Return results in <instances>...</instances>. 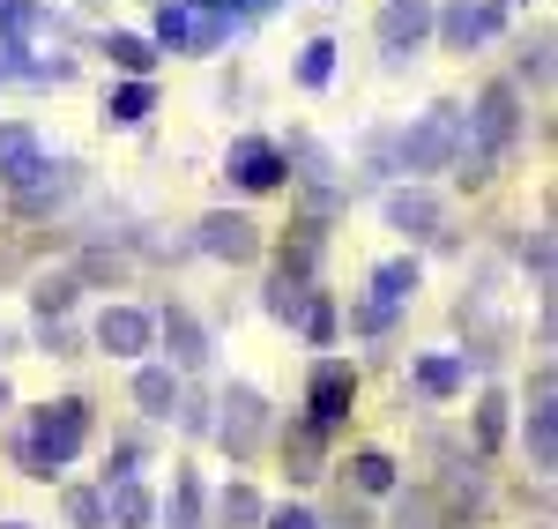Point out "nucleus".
Masks as SVG:
<instances>
[{
  "label": "nucleus",
  "instance_id": "obj_1",
  "mask_svg": "<svg viewBox=\"0 0 558 529\" xmlns=\"http://www.w3.org/2000/svg\"><path fill=\"white\" fill-rule=\"evenodd\" d=\"M83 441H89V402L83 396L45 402V410H38V433L23 441V470H31V478H52V470H68V462L83 455Z\"/></svg>",
  "mask_w": 558,
  "mask_h": 529
},
{
  "label": "nucleus",
  "instance_id": "obj_2",
  "mask_svg": "<svg viewBox=\"0 0 558 529\" xmlns=\"http://www.w3.org/2000/svg\"><path fill=\"white\" fill-rule=\"evenodd\" d=\"M462 142H470L476 157H507L514 149V134H521V97H514V83H484V97H476V112H462Z\"/></svg>",
  "mask_w": 558,
  "mask_h": 529
},
{
  "label": "nucleus",
  "instance_id": "obj_3",
  "mask_svg": "<svg viewBox=\"0 0 558 529\" xmlns=\"http://www.w3.org/2000/svg\"><path fill=\"white\" fill-rule=\"evenodd\" d=\"M216 410H223V418H216L209 433L223 441V455H231V462H246V455L268 441V396H260L254 381H231V388L216 396Z\"/></svg>",
  "mask_w": 558,
  "mask_h": 529
},
{
  "label": "nucleus",
  "instance_id": "obj_4",
  "mask_svg": "<svg viewBox=\"0 0 558 529\" xmlns=\"http://www.w3.org/2000/svg\"><path fill=\"white\" fill-rule=\"evenodd\" d=\"M462 105H432L417 128L402 134V172H447L462 157Z\"/></svg>",
  "mask_w": 558,
  "mask_h": 529
},
{
  "label": "nucleus",
  "instance_id": "obj_5",
  "mask_svg": "<svg viewBox=\"0 0 558 529\" xmlns=\"http://www.w3.org/2000/svg\"><path fill=\"white\" fill-rule=\"evenodd\" d=\"M194 254H209V262H254L260 254V224L239 217V209H209V217L194 224Z\"/></svg>",
  "mask_w": 558,
  "mask_h": 529
},
{
  "label": "nucleus",
  "instance_id": "obj_6",
  "mask_svg": "<svg viewBox=\"0 0 558 529\" xmlns=\"http://www.w3.org/2000/svg\"><path fill=\"white\" fill-rule=\"evenodd\" d=\"M350 402H357V373H350L343 358H320V365H313V388H305V410H313L305 425H313V433H336L350 418Z\"/></svg>",
  "mask_w": 558,
  "mask_h": 529
},
{
  "label": "nucleus",
  "instance_id": "obj_7",
  "mask_svg": "<svg viewBox=\"0 0 558 529\" xmlns=\"http://www.w3.org/2000/svg\"><path fill=\"white\" fill-rule=\"evenodd\" d=\"M499 23H507V0H454L447 15H432V31L454 45V52H470V45L499 38Z\"/></svg>",
  "mask_w": 558,
  "mask_h": 529
},
{
  "label": "nucleus",
  "instance_id": "obj_8",
  "mask_svg": "<svg viewBox=\"0 0 558 529\" xmlns=\"http://www.w3.org/2000/svg\"><path fill=\"white\" fill-rule=\"evenodd\" d=\"M223 172L239 179L246 194H268V187H283V149L260 142V134H246V142H231V165H223Z\"/></svg>",
  "mask_w": 558,
  "mask_h": 529
},
{
  "label": "nucleus",
  "instance_id": "obj_9",
  "mask_svg": "<svg viewBox=\"0 0 558 529\" xmlns=\"http://www.w3.org/2000/svg\"><path fill=\"white\" fill-rule=\"evenodd\" d=\"M157 344V321L142 306H105V321H97V351H112V358H142Z\"/></svg>",
  "mask_w": 558,
  "mask_h": 529
},
{
  "label": "nucleus",
  "instance_id": "obj_10",
  "mask_svg": "<svg viewBox=\"0 0 558 529\" xmlns=\"http://www.w3.org/2000/svg\"><path fill=\"white\" fill-rule=\"evenodd\" d=\"M425 38H432V0H387V8H380V45H387V60L417 52Z\"/></svg>",
  "mask_w": 558,
  "mask_h": 529
},
{
  "label": "nucleus",
  "instance_id": "obj_11",
  "mask_svg": "<svg viewBox=\"0 0 558 529\" xmlns=\"http://www.w3.org/2000/svg\"><path fill=\"white\" fill-rule=\"evenodd\" d=\"M45 172V149H38V134L31 128H0V187H31V179Z\"/></svg>",
  "mask_w": 558,
  "mask_h": 529
},
{
  "label": "nucleus",
  "instance_id": "obj_12",
  "mask_svg": "<svg viewBox=\"0 0 558 529\" xmlns=\"http://www.w3.org/2000/svg\"><path fill=\"white\" fill-rule=\"evenodd\" d=\"M157 336L172 344V365H179V373H202V365H209V336H202V321H194L186 306L165 313V321H157Z\"/></svg>",
  "mask_w": 558,
  "mask_h": 529
},
{
  "label": "nucleus",
  "instance_id": "obj_13",
  "mask_svg": "<svg viewBox=\"0 0 558 529\" xmlns=\"http://www.w3.org/2000/svg\"><path fill=\"white\" fill-rule=\"evenodd\" d=\"M283 172H299L320 202H336V157L313 142V134H291V149H283Z\"/></svg>",
  "mask_w": 558,
  "mask_h": 529
},
{
  "label": "nucleus",
  "instance_id": "obj_14",
  "mask_svg": "<svg viewBox=\"0 0 558 529\" xmlns=\"http://www.w3.org/2000/svg\"><path fill=\"white\" fill-rule=\"evenodd\" d=\"M387 224L410 231V239H439V202H432L425 187H395L387 194Z\"/></svg>",
  "mask_w": 558,
  "mask_h": 529
},
{
  "label": "nucleus",
  "instance_id": "obj_15",
  "mask_svg": "<svg viewBox=\"0 0 558 529\" xmlns=\"http://www.w3.org/2000/svg\"><path fill=\"white\" fill-rule=\"evenodd\" d=\"M97 500H105V515H112L120 529H149V522H157V500L134 485V478H105V492H97Z\"/></svg>",
  "mask_w": 558,
  "mask_h": 529
},
{
  "label": "nucleus",
  "instance_id": "obj_16",
  "mask_svg": "<svg viewBox=\"0 0 558 529\" xmlns=\"http://www.w3.org/2000/svg\"><path fill=\"white\" fill-rule=\"evenodd\" d=\"M165 529H209V492H202V478H194V470H179V478H172Z\"/></svg>",
  "mask_w": 558,
  "mask_h": 529
},
{
  "label": "nucleus",
  "instance_id": "obj_17",
  "mask_svg": "<svg viewBox=\"0 0 558 529\" xmlns=\"http://www.w3.org/2000/svg\"><path fill=\"white\" fill-rule=\"evenodd\" d=\"M417 284H425V268L410 262V254H402V262H380L373 268V306H410V299H417Z\"/></svg>",
  "mask_w": 558,
  "mask_h": 529
},
{
  "label": "nucleus",
  "instance_id": "obj_18",
  "mask_svg": "<svg viewBox=\"0 0 558 529\" xmlns=\"http://www.w3.org/2000/svg\"><path fill=\"white\" fill-rule=\"evenodd\" d=\"M134 402H142L149 418H172L179 410V373L172 365H142V373H134Z\"/></svg>",
  "mask_w": 558,
  "mask_h": 529
},
{
  "label": "nucleus",
  "instance_id": "obj_19",
  "mask_svg": "<svg viewBox=\"0 0 558 529\" xmlns=\"http://www.w3.org/2000/svg\"><path fill=\"white\" fill-rule=\"evenodd\" d=\"M395 529H462V522L439 507V492L417 485V492H402V500H395Z\"/></svg>",
  "mask_w": 558,
  "mask_h": 529
},
{
  "label": "nucleus",
  "instance_id": "obj_20",
  "mask_svg": "<svg viewBox=\"0 0 558 529\" xmlns=\"http://www.w3.org/2000/svg\"><path fill=\"white\" fill-rule=\"evenodd\" d=\"M149 105H157V89H149V83H120L112 97H105V120H112V128H142Z\"/></svg>",
  "mask_w": 558,
  "mask_h": 529
},
{
  "label": "nucleus",
  "instance_id": "obj_21",
  "mask_svg": "<svg viewBox=\"0 0 558 529\" xmlns=\"http://www.w3.org/2000/svg\"><path fill=\"white\" fill-rule=\"evenodd\" d=\"M194 31H202V15H194L186 0H165V15H157V45H165V52H194Z\"/></svg>",
  "mask_w": 558,
  "mask_h": 529
},
{
  "label": "nucleus",
  "instance_id": "obj_22",
  "mask_svg": "<svg viewBox=\"0 0 558 529\" xmlns=\"http://www.w3.org/2000/svg\"><path fill=\"white\" fill-rule=\"evenodd\" d=\"M439 507H447L454 522H462V515H476V507H484V470H476V462H462V470L447 478V492H439Z\"/></svg>",
  "mask_w": 558,
  "mask_h": 529
},
{
  "label": "nucleus",
  "instance_id": "obj_23",
  "mask_svg": "<svg viewBox=\"0 0 558 529\" xmlns=\"http://www.w3.org/2000/svg\"><path fill=\"white\" fill-rule=\"evenodd\" d=\"M45 23L38 0H0V52H23V38Z\"/></svg>",
  "mask_w": 558,
  "mask_h": 529
},
{
  "label": "nucleus",
  "instance_id": "obj_24",
  "mask_svg": "<svg viewBox=\"0 0 558 529\" xmlns=\"http://www.w3.org/2000/svg\"><path fill=\"white\" fill-rule=\"evenodd\" d=\"M260 515H268V507H260L254 485H231L216 500V529H260Z\"/></svg>",
  "mask_w": 558,
  "mask_h": 529
},
{
  "label": "nucleus",
  "instance_id": "obj_25",
  "mask_svg": "<svg viewBox=\"0 0 558 529\" xmlns=\"http://www.w3.org/2000/svg\"><path fill=\"white\" fill-rule=\"evenodd\" d=\"M462 381H470V358H454V351H439V358L417 365V388H425V396H454Z\"/></svg>",
  "mask_w": 558,
  "mask_h": 529
},
{
  "label": "nucleus",
  "instance_id": "obj_26",
  "mask_svg": "<svg viewBox=\"0 0 558 529\" xmlns=\"http://www.w3.org/2000/svg\"><path fill=\"white\" fill-rule=\"evenodd\" d=\"M105 52H112V68H128L134 83H142V75L157 68V45H149V38H134V31H112V38H105Z\"/></svg>",
  "mask_w": 558,
  "mask_h": 529
},
{
  "label": "nucleus",
  "instance_id": "obj_27",
  "mask_svg": "<svg viewBox=\"0 0 558 529\" xmlns=\"http://www.w3.org/2000/svg\"><path fill=\"white\" fill-rule=\"evenodd\" d=\"M521 441H529V462H536V470H551L558 462V418L551 410H529V433H521Z\"/></svg>",
  "mask_w": 558,
  "mask_h": 529
},
{
  "label": "nucleus",
  "instance_id": "obj_28",
  "mask_svg": "<svg viewBox=\"0 0 558 529\" xmlns=\"http://www.w3.org/2000/svg\"><path fill=\"white\" fill-rule=\"evenodd\" d=\"M507 441V396H499V388H492V396L476 402V447H484V455H492V447Z\"/></svg>",
  "mask_w": 558,
  "mask_h": 529
},
{
  "label": "nucleus",
  "instance_id": "obj_29",
  "mask_svg": "<svg viewBox=\"0 0 558 529\" xmlns=\"http://www.w3.org/2000/svg\"><path fill=\"white\" fill-rule=\"evenodd\" d=\"M305 299H313V291H305V276H276V284H268V313H276V321H299Z\"/></svg>",
  "mask_w": 558,
  "mask_h": 529
},
{
  "label": "nucleus",
  "instance_id": "obj_30",
  "mask_svg": "<svg viewBox=\"0 0 558 529\" xmlns=\"http://www.w3.org/2000/svg\"><path fill=\"white\" fill-rule=\"evenodd\" d=\"M350 478H357V492H395V462H387L380 447H365V455L350 462Z\"/></svg>",
  "mask_w": 558,
  "mask_h": 529
},
{
  "label": "nucleus",
  "instance_id": "obj_31",
  "mask_svg": "<svg viewBox=\"0 0 558 529\" xmlns=\"http://www.w3.org/2000/svg\"><path fill=\"white\" fill-rule=\"evenodd\" d=\"M328 75H336V45H328V38H313V45L299 52V83H305V89H320Z\"/></svg>",
  "mask_w": 558,
  "mask_h": 529
},
{
  "label": "nucleus",
  "instance_id": "obj_32",
  "mask_svg": "<svg viewBox=\"0 0 558 529\" xmlns=\"http://www.w3.org/2000/svg\"><path fill=\"white\" fill-rule=\"evenodd\" d=\"M31 299H38L45 321H60V313L75 306V276H38V291H31Z\"/></svg>",
  "mask_w": 558,
  "mask_h": 529
},
{
  "label": "nucleus",
  "instance_id": "obj_33",
  "mask_svg": "<svg viewBox=\"0 0 558 529\" xmlns=\"http://www.w3.org/2000/svg\"><path fill=\"white\" fill-rule=\"evenodd\" d=\"M283 455H291V478H320V433H313V425H299Z\"/></svg>",
  "mask_w": 558,
  "mask_h": 529
},
{
  "label": "nucleus",
  "instance_id": "obj_34",
  "mask_svg": "<svg viewBox=\"0 0 558 529\" xmlns=\"http://www.w3.org/2000/svg\"><path fill=\"white\" fill-rule=\"evenodd\" d=\"M299 328L313 336V344H328V336H336V306H328V299L313 291V299H305V313H299Z\"/></svg>",
  "mask_w": 558,
  "mask_h": 529
},
{
  "label": "nucleus",
  "instance_id": "obj_35",
  "mask_svg": "<svg viewBox=\"0 0 558 529\" xmlns=\"http://www.w3.org/2000/svg\"><path fill=\"white\" fill-rule=\"evenodd\" d=\"M68 522H75V529H97V522H105V500L75 485V492H68Z\"/></svg>",
  "mask_w": 558,
  "mask_h": 529
},
{
  "label": "nucleus",
  "instance_id": "obj_36",
  "mask_svg": "<svg viewBox=\"0 0 558 529\" xmlns=\"http://www.w3.org/2000/svg\"><path fill=\"white\" fill-rule=\"evenodd\" d=\"M521 262L536 268V284H551V231H529V247H521Z\"/></svg>",
  "mask_w": 558,
  "mask_h": 529
},
{
  "label": "nucleus",
  "instance_id": "obj_37",
  "mask_svg": "<svg viewBox=\"0 0 558 529\" xmlns=\"http://www.w3.org/2000/svg\"><path fill=\"white\" fill-rule=\"evenodd\" d=\"M521 75H529V83H544V75H551V38H536L529 52H521Z\"/></svg>",
  "mask_w": 558,
  "mask_h": 529
},
{
  "label": "nucleus",
  "instance_id": "obj_38",
  "mask_svg": "<svg viewBox=\"0 0 558 529\" xmlns=\"http://www.w3.org/2000/svg\"><path fill=\"white\" fill-rule=\"evenodd\" d=\"M260 522H268V529H320L305 507H276V515H260Z\"/></svg>",
  "mask_w": 558,
  "mask_h": 529
},
{
  "label": "nucleus",
  "instance_id": "obj_39",
  "mask_svg": "<svg viewBox=\"0 0 558 529\" xmlns=\"http://www.w3.org/2000/svg\"><path fill=\"white\" fill-rule=\"evenodd\" d=\"M179 425H186V433H209V425H216L209 402H179Z\"/></svg>",
  "mask_w": 558,
  "mask_h": 529
},
{
  "label": "nucleus",
  "instance_id": "obj_40",
  "mask_svg": "<svg viewBox=\"0 0 558 529\" xmlns=\"http://www.w3.org/2000/svg\"><path fill=\"white\" fill-rule=\"evenodd\" d=\"M551 396H558V381H551V373H536V381H529V410H551Z\"/></svg>",
  "mask_w": 558,
  "mask_h": 529
},
{
  "label": "nucleus",
  "instance_id": "obj_41",
  "mask_svg": "<svg viewBox=\"0 0 558 529\" xmlns=\"http://www.w3.org/2000/svg\"><path fill=\"white\" fill-rule=\"evenodd\" d=\"M328 529H373V522H365V507H350V500H343V507L328 515Z\"/></svg>",
  "mask_w": 558,
  "mask_h": 529
},
{
  "label": "nucleus",
  "instance_id": "obj_42",
  "mask_svg": "<svg viewBox=\"0 0 558 529\" xmlns=\"http://www.w3.org/2000/svg\"><path fill=\"white\" fill-rule=\"evenodd\" d=\"M387 321H395V313H387V306H357V328H365V336H380Z\"/></svg>",
  "mask_w": 558,
  "mask_h": 529
},
{
  "label": "nucleus",
  "instance_id": "obj_43",
  "mask_svg": "<svg viewBox=\"0 0 558 529\" xmlns=\"http://www.w3.org/2000/svg\"><path fill=\"white\" fill-rule=\"evenodd\" d=\"M223 8H239V15H268L276 0H223Z\"/></svg>",
  "mask_w": 558,
  "mask_h": 529
},
{
  "label": "nucleus",
  "instance_id": "obj_44",
  "mask_svg": "<svg viewBox=\"0 0 558 529\" xmlns=\"http://www.w3.org/2000/svg\"><path fill=\"white\" fill-rule=\"evenodd\" d=\"M186 8H223V0H186Z\"/></svg>",
  "mask_w": 558,
  "mask_h": 529
},
{
  "label": "nucleus",
  "instance_id": "obj_45",
  "mask_svg": "<svg viewBox=\"0 0 558 529\" xmlns=\"http://www.w3.org/2000/svg\"><path fill=\"white\" fill-rule=\"evenodd\" d=\"M0 410H8V381H0Z\"/></svg>",
  "mask_w": 558,
  "mask_h": 529
},
{
  "label": "nucleus",
  "instance_id": "obj_46",
  "mask_svg": "<svg viewBox=\"0 0 558 529\" xmlns=\"http://www.w3.org/2000/svg\"><path fill=\"white\" fill-rule=\"evenodd\" d=\"M0 529H31V522H0Z\"/></svg>",
  "mask_w": 558,
  "mask_h": 529
}]
</instances>
